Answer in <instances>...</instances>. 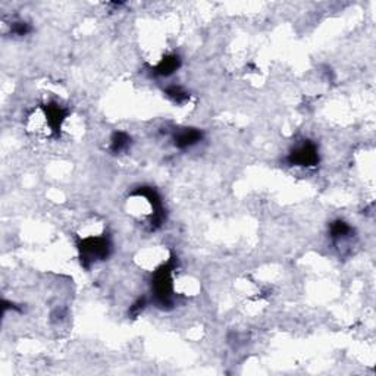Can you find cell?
Wrapping results in <instances>:
<instances>
[{
	"label": "cell",
	"instance_id": "6da1fadb",
	"mask_svg": "<svg viewBox=\"0 0 376 376\" xmlns=\"http://www.w3.org/2000/svg\"><path fill=\"white\" fill-rule=\"evenodd\" d=\"M291 163L299 166H313L318 163V150L313 144H303L291 155Z\"/></svg>",
	"mask_w": 376,
	"mask_h": 376
},
{
	"label": "cell",
	"instance_id": "7a4b0ae2",
	"mask_svg": "<svg viewBox=\"0 0 376 376\" xmlns=\"http://www.w3.org/2000/svg\"><path fill=\"white\" fill-rule=\"evenodd\" d=\"M200 133L199 131H194V130H185L182 133L178 134L177 137V144L179 147H190L193 144H196L200 140Z\"/></svg>",
	"mask_w": 376,
	"mask_h": 376
},
{
	"label": "cell",
	"instance_id": "3957f363",
	"mask_svg": "<svg viewBox=\"0 0 376 376\" xmlns=\"http://www.w3.org/2000/svg\"><path fill=\"white\" fill-rule=\"evenodd\" d=\"M127 144H128V137L125 134H116L112 141V149L115 152H121L123 147H127Z\"/></svg>",
	"mask_w": 376,
	"mask_h": 376
}]
</instances>
